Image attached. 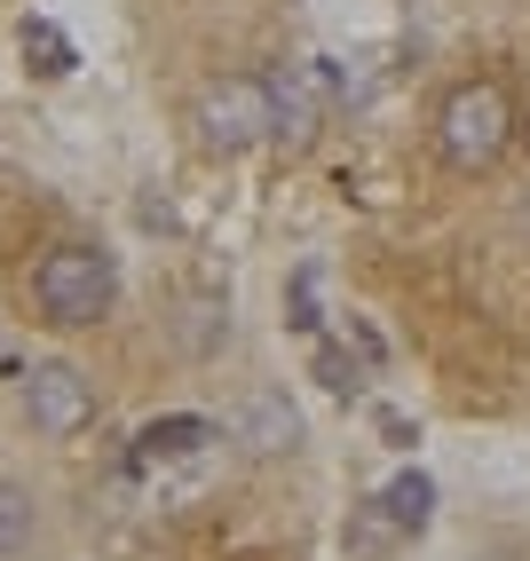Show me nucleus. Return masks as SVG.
Here are the masks:
<instances>
[{"label": "nucleus", "instance_id": "f257e3e1", "mask_svg": "<svg viewBox=\"0 0 530 561\" xmlns=\"http://www.w3.org/2000/svg\"><path fill=\"white\" fill-rule=\"evenodd\" d=\"M120 293V270H111L103 245H56L41 270H32V301H41L48 324H95Z\"/></svg>", "mask_w": 530, "mask_h": 561}, {"label": "nucleus", "instance_id": "f03ea898", "mask_svg": "<svg viewBox=\"0 0 530 561\" xmlns=\"http://www.w3.org/2000/svg\"><path fill=\"white\" fill-rule=\"evenodd\" d=\"M507 95L499 88H490V80H467V88H451L443 95V119H436V135H443V159L451 167H490V159H499L507 151Z\"/></svg>", "mask_w": 530, "mask_h": 561}, {"label": "nucleus", "instance_id": "7ed1b4c3", "mask_svg": "<svg viewBox=\"0 0 530 561\" xmlns=\"http://www.w3.org/2000/svg\"><path fill=\"white\" fill-rule=\"evenodd\" d=\"M199 135H206V151H253V142H270L278 135L270 80H214L199 95Z\"/></svg>", "mask_w": 530, "mask_h": 561}, {"label": "nucleus", "instance_id": "20e7f679", "mask_svg": "<svg viewBox=\"0 0 530 561\" xmlns=\"http://www.w3.org/2000/svg\"><path fill=\"white\" fill-rule=\"evenodd\" d=\"M24 403H32V427L41 435H80L95 420V380L80 364H41L24 380Z\"/></svg>", "mask_w": 530, "mask_h": 561}, {"label": "nucleus", "instance_id": "39448f33", "mask_svg": "<svg viewBox=\"0 0 530 561\" xmlns=\"http://www.w3.org/2000/svg\"><path fill=\"white\" fill-rule=\"evenodd\" d=\"M238 443L253 459H278V451H293L301 443V411L278 396V388H253L246 403H238Z\"/></svg>", "mask_w": 530, "mask_h": 561}, {"label": "nucleus", "instance_id": "423d86ee", "mask_svg": "<svg viewBox=\"0 0 530 561\" xmlns=\"http://www.w3.org/2000/svg\"><path fill=\"white\" fill-rule=\"evenodd\" d=\"M206 443H214V427H206V420H191V411H174V420H150V427L135 435V467L191 459V451H206Z\"/></svg>", "mask_w": 530, "mask_h": 561}, {"label": "nucleus", "instance_id": "0eeeda50", "mask_svg": "<svg viewBox=\"0 0 530 561\" xmlns=\"http://www.w3.org/2000/svg\"><path fill=\"white\" fill-rule=\"evenodd\" d=\"M381 506H388V522L396 530H428V514H436V482L411 467V474H396L388 491H381Z\"/></svg>", "mask_w": 530, "mask_h": 561}, {"label": "nucleus", "instance_id": "6e6552de", "mask_svg": "<svg viewBox=\"0 0 530 561\" xmlns=\"http://www.w3.org/2000/svg\"><path fill=\"white\" fill-rule=\"evenodd\" d=\"M24 64L41 71V80H64V71L80 64V48H71V41H64V32H56L48 16H32V24H24Z\"/></svg>", "mask_w": 530, "mask_h": 561}, {"label": "nucleus", "instance_id": "1a4fd4ad", "mask_svg": "<svg viewBox=\"0 0 530 561\" xmlns=\"http://www.w3.org/2000/svg\"><path fill=\"white\" fill-rule=\"evenodd\" d=\"M32 522H41L32 491H24V482H0V561H16L32 546Z\"/></svg>", "mask_w": 530, "mask_h": 561}, {"label": "nucleus", "instance_id": "9d476101", "mask_svg": "<svg viewBox=\"0 0 530 561\" xmlns=\"http://www.w3.org/2000/svg\"><path fill=\"white\" fill-rule=\"evenodd\" d=\"M317 380H325L332 396H357V388H364V364H357L349 348H317Z\"/></svg>", "mask_w": 530, "mask_h": 561}, {"label": "nucleus", "instance_id": "9b49d317", "mask_svg": "<svg viewBox=\"0 0 530 561\" xmlns=\"http://www.w3.org/2000/svg\"><path fill=\"white\" fill-rule=\"evenodd\" d=\"M388 538H396V522H388V506H381V514H364L357 530H349V553H357V561H372V553H381Z\"/></svg>", "mask_w": 530, "mask_h": 561}, {"label": "nucleus", "instance_id": "f8f14e48", "mask_svg": "<svg viewBox=\"0 0 530 561\" xmlns=\"http://www.w3.org/2000/svg\"><path fill=\"white\" fill-rule=\"evenodd\" d=\"M293 324H301V332H317V324H325V317H317V270H301V277H293Z\"/></svg>", "mask_w": 530, "mask_h": 561}]
</instances>
